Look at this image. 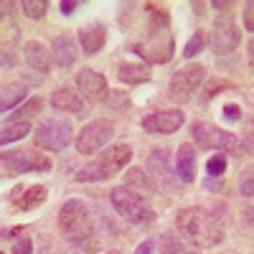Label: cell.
Segmentation results:
<instances>
[{"instance_id":"cell-1","label":"cell","mask_w":254,"mask_h":254,"mask_svg":"<svg viewBox=\"0 0 254 254\" xmlns=\"http://www.w3.org/2000/svg\"><path fill=\"white\" fill-rule=\"evenodd\" d=\"M176 226L178 234L193 247L201 249H211L224 242V224L221 219L208 208L201 206H190V208H181L176 216Z\"/></svg>"},{"instance_id":"cell-2","label":"cell","mask_w":254,"mask_h":254,"mask_svg":"<svg viewBox=\"0 0 254 254\" xmlns=\"http://www.w3.org/2000/svg\"><path fill=\"white\" fill-rule=\"evenodd\" d=\"M132 160V147L130 145H112L104 153H99L92 163H87L84 168H79L76 181L81 183H92V181H107L112 176H117L122 168H127V163Z\"/></svg>"},{"instance_id":"cell-3","label":"cell","mask_w":254,"mask_h":254,"mask_svg":"<svg viewBox=\"0 0 254 254\" xmlns=\"http://www.w3.org/2000/svg\"><path fill=\"white\" fill-rule=\"evenodd\" d=\"M190 135H193V140H196V145L201 147V150H221V153L234 155V158L247 153L244 142L234 132H226V130H221V127L211 125V122H203V120L190 125Z\"/></svg>"},{"instance_id":"cell-4","label":"cell","mask_w":254,"mask_h":254,"mask_svg":"<svg viewBox=\"0 0 254 254\" xmlns=\"http://www.w3.org/2000/svg\"><path fill=\"white\" fill-rule=\"evenodd\" d=\"M110 203L122 219L132 221V224H147L155 219V211L145 201V196L132 188H127V186H117L110 190Z\"/></svg>"},{"instance_id":"cell-5","label":"cell","mask_w":254,"mask_h":254,"mask_svg":"<svg viewBox=\"0 0 254 254\" xmlns=\"http://www.w3.org/2000/svg\"><path fill=\"white\" fill-rule=\"evenodd\" d=\"M59 229L64 231V237L69 239H87L92 237V216H89V208L84 206L81 201L71 198L61 206L59 211Z\"/></svg>"},{"instance_id":"cell-6","label":"cell","mask_w":254,"mask_h":254,"mask_svg":"<svg viewBox=\"0 0 254 254\" xmlns=\"http://www.w3.org/2000/svg\"><path fill=\"white\" fill-rule=\"evenodd\" d=\"M150 31H153V36H147V38H142V41H135L132 51L140 54V56L147 59V61H153V64L171 61L176 38L168 33V26H155V23H150Z\"/></svg>"},{"instance_id":"cell-7","label":"cell","mask_w":254,"mask_h":254,"mask_svg":"<svg viewBox=\"0 0 254 254\" xmlns=\"http://www.w3.org/2000/svg\"><path fill=\"white\" fill-rule=\"evenodd\" d=\"M206 79V66L203 64H193V66H183L173 74L171 84H168V97L178 104H186L193 99V94L198 92V87Z\"/></svg>"},{"instance_id":"cell-8","label":"cell","mask_w":254,"mask_h":254,"mask_svg":"<svg viewBox=\"0 0 254 254\" xmlns=\"http://www.w3.org/2000/svg\"><path fill=\"white\" fill-rule=\"evenodd\" d=\"M33 140L38 147L44 150H51V153H59L64 150L69 142H71V125L66 120H59V117H51L46 122H41L33 132Z\"/></svg>"},{"instance_id":"cell-9","label":"cell","mask_w":254,"mask_h":254,"mask_svg":"<svg viewBox=\"0 0 254 254\" xmlns=\"http://www.w3.org/2000/svg\"><path fill=\"white\" fill-rule=\"evenodd\" d=\"M112 137H115V125L110 120H92L76 135V150L81 155H92V153L102 150Z\"/></svg>"},{"instance_id":"cell-10","label":"cell","mask_w":254,"mask_h":254,"mask_svg":"<svg viewBox=\"0 0 254 254\" xmlns=\"http://www.w3.org/2000/svg\"><path fill=\"white\" fill-rule=\"evenodd\" d=\"M3 168L8 173H46L51 171V158L38 150H10L3 153Z\"/></svg>"},{"instance_id":"cell-11","label":"cell","mask_w":254,"mask_h":254,"mask_svg":"<svg viewBox=\"0 0 254 254\" xmlns=\"http://www.w3.org/2000/svg\"><path fill=\"white\" fill-rule=\"evenodd\" d=\"M242 41V31L237 28V23L231 20L229 15L219 18L214 23V31H211V49H214V54L224 56V54H231Z\"/></svg>"},{"instance_id":"cell-12","label":"cell","mask_w":254,"mask_h":254,"mask_svg":"<svg viewBox=\"0 0 254 254\" xmlns=\"http://www.w3.org/2000/svg\"><path fill=\"white\" fill-rule=\"evenodd\" d=\"M76 89L87 102H104L110 97L107 79H104L99 71H92V69H81L76 74Z\"/></svg>"},{"instance_id":"cell-13","label":"cell","mask_w":254,"mask_h":254,"mask_svg":"<svg viewBox=\"0 0 254 254\" xmlns=\"http://www.w3.org/2000/svg\"><path fill=\"white\" fill-rule=\"evenodd\" d=\"M183 120L186 117L181 110H160L142 117V130L150 135H171L183 125Z\"/></svg>"},{"instance_id":"cell-14","label":"cell","mask_w":254,"mask_h":254,"mask_svg":"<svg viewBox=\"0 0 254 254\" xmlns=\"http://www.w3.org/2000/svg\"><path fill=\"white\" fill-rule=\"evenodd\" d=\"M46 201V186L33 183V186H15L10 190V206L18 211H31L38 208Z\"/></svg>"},{"instance_id":"cell-15","label":"cell","mask_w":254,"mask_h":254,"mask_svg":"<svg viewBox=\"0 0 254 254\" xmlns=\"http://www.w3.org/2000/svg\"><path fill=\"white\" fill-rule=\"evenodd\" d=\"M147 168H150V181L163 188V190H171L173 188V173H171V158H168V150H153V155L147 158Z\"/></svg>"},{"instance_id":"cell-16","label":"cell","mask_w":254,"mask_h":254,"mask_svg":"<svg viewBox=\"0 0 254 254\" xmlns=\"http://www.w3.org/2000/svg\"><path fill=\"white\" fill-rule=\"evenodd\" d=\"M176 176L181 183H193L196 178V147L181 145L176 153Z\"/></svg>"},{"instance_id":"cell-17","label":"cell","mask_w":254,"mask_h":254,"mask_svg":"<svg viewBox=\"0 0 254 254\" xmlns=\"http://www.w3.org/2000/svg\"><path fill=\"white\" fill-rule=\"evenodd\" d=\"M104 41H107V31L102 23H89L79 31V44L87 56H94L104 49Z\"/></svg>"},{"instance_id":"cell-18","label":"cell","mask_w":254,"mask_h":254,"mask_svg":"<svg viewBox=\"0 0 254 254\" xmlns=\"http://www.w3.org/2000/svg\"><path fill=\"white\" fill-rule=\"evenodd\" d=\"M51 49H46L44 44H38V41H28L26 44V61L28 66L38 74H46L49 66H51Z\"/></svg>"},{"instance_id":"cell-19","label":"cell","mask_w":254,"mask_h":254,"mask_svg":"<svg viewBox=\"0 0 254 254\" xmlns=\"http://www.w3.org/2000/svg\"><path fill=\"white\" fill-rule=\"evenodd\" d=\"M51 107L54 110H61V112H71V115H81L84 110V102L79 97V92H71L66 87H61L51 94Z\"/></svg>"},{"instance_id":"cell-20","label":"cell","mask_w":254,"mask_h":254,"mask_svg":"<svg viewBox=\"0 0 254 254\" xmlns=\"http://www.w3.org/2000/svg\"><path fill=\"white\" fill-rule=\"evenodd\" d=\"M51 56L59 64L61 69H69L71 64L76 61V46L69 36H56L54 44H51Z\"/></svg>"},{"instance_id":"cell-21","label":"cell","mask_w":254,"mask_h":254,"mask_svg":"<svg viewBox=\"0 0 254 254\" xmlns=\"http://www.w3.org/2000/svg\"><path fill=\"white\" fill-rule=\"evenodd\" d=\"M150 74H153L150 66H145V64H130V61L120 64V71H117L120 81H125V84H142L150 79Z\"/></svg>"},{"instance_id":"cell-22","label":"cell","mask_w":254,"mask_h":254,"mask_svg":"<svg viewBox=\"0 0 254 254\" xmlns=\"http://www.w3.org/2000/svg\"><path fill=\"white\" fill-rule=\"evenodd\" d=\"M31 132V120H15V122H8L3 125V132H0V142L3 145H10L20 137H26Z\"/></svg>"},{"instance_id":"cell-23","label":"cell","mask_w":254,"mask_h":254,"mask_svg":"<svg viewBox=\"0 0 254 254\" xmlns=\"http://www.w3.org/2000/svg\"><path fill=\"white\" fill-rule=\"evenodd\" d=\"M26 97V87L23 84H13V87H3V97H0V110L8 112V110H15V104Z\"/></svg>"},{"instance_id":"cell-24","label":"cell","mask_w":254,"mask_h":254,"mask_svg":"<svg viewBox=\"0 0 254 254\" xmlns=\"http://www.w3.org/2000/svg\"><path fill=\"white\" fill-rule=\"evenodd\" d=\"M127 188H132V190H137V193H142V190L155 188V183L145 178V171H140V168H132V171L127 173Z\"/></svg>"},{"instance_id":"cell-25","label":"cell","mask_w":254,"mask_h":254,"mask_svg":"<svg viewBox=\"0 0 254 254\" xmlns=\"http://www.w3.org/2000/svg\"><path fill=\"white\" fill-rule=\"evenodd\" d=\"M41 107H44V102H41L38 97H31L26 104H20V107L15 110V115H13V120H10V122H15V120H31L33 115H38V112H41Z\"/></svg>"},{"instance_id":"cell-26","label":"cell","mask_w":254,"mask_h":254,"mask_svg":"<svg viewBox=\"0 0 254 254\" xmlns=\"http://www.w3.org/2000/svg\"><path fill=\"white\" fill-rule=\"evenodd\" d=\"M203 46H206V33L203 31H193V36L188 38V44L183 49V56L186 59H193V56H198L203 51Z\"/></svg>"},{"instance_id":"cell-27","label":"cell","mask_w":254,"mask_h":254,"mask_svg":"<svg viewBox=\"0 0 254 254\" xmlns=\"http://www.w3.org/2000/svg\"><path fill=\"white\" fill-rule=\"evenodd\" d=\"M206 171H208L211 178L224 176V171H226V155L224 153H214V155L208 158V163H206Z\"/></svg>"},{"instance_id":"cell-28","label":"cell","mask_w":254,"mask_h":254,"mask_svg":"<svg viewBox=\"0 0 254 254\" xmlns=\"http://www.w3.org/2000/svg\"><path fill=\"white\" fill-rule=\"evenodd\" d=\"M20 8H23V13H26L28 18L36 20V18H44V15H46V8H49V5L44 3V0H26Z\"/></svg>"},{"instance_id":"cell-29","label":"cell","mask_w":254,"mask_h":254,"mask_svg":"<svg viewBox=\"0 0 254 254\" xmlns=\"http://www.w3.org/2000/svg\"><path fill=\"white\" fill-rule=\"evenodd\" d=\"M239 193L242 196H254V165L252 168H247V171L242 173V178H239Z\"/></svg>"},{"instance_id":"cell-30","label":"cell","mask_w":254,"mask_h":254,"mask_svg":"<svg viewBox=\"0 0 254 254\" xmlns=\"http://www.w3.org/2000/svg\"><path fill=\"white\" fill-rule=\"evenodd\" d=\"M160 249H163V254H186V249L181 247V242H178L173 234H163Z\"/></svg>"},{"instance_id":"cell-31","label":"cell","mask_w":254,"mask_h":254,"mask_svg":"<svg viewBox=\"0 0 254 254\" xmlns=\"http://www.w3.org/2000/svg\"><path fill=\"white\" fill-rule=\"evenodd\" d=\"M242 142H244V150L254 155V120L247 125V130H244V140H242Z\"/></svg>"},{"instance_id":"cell-32","label":"cell","mask_w":254,"mask_h":254,"mask_svg":"<svg viewBox=\"0 0 254 254\" xmlns=\"http://www.w3.org/2000/svg\"><path fill=\"white\" fill-rule=\"evenodd\" d=\"M244 28L254 33V0H249L244 5Z\"/></svg>"},{"instance_id":"cell-33","label":"cell","mask_w":254,"mask_h":254,"mask_svg":"<svg viewBox=\"0 0 254 254\" xmlns=\"http://www.w3.org/2000/svg\"><path fill=\"white\" fill-rule=\"evenodd\" d=\"M219 89H231V84H226V81H211L208 87H206V97L211 99V97H216V94H221Z\"/></svg>"},{"instance_id":"cell-34","label":"cell","mask_w":254,"mask_h":254,"mask_svg":"<svg viewBox=\"0 0 254 254\" xmlns=\"http://www.w3.org/2000/svg\"><path fill=\"white\" fill-rule=\"evenodd\" d=\"M107 104H110V107H112V104H117V107H127V104H130V99H127L122 92H110Z\"/></svg>"},{"instance_id":"cell-35","label":"cell","mask_w":254,"mask_h":254,"mask_svg":"<svg viewBox=\"0 0 254 254\" xmlns=\"http://www.w3.org/2000/svg\"><path fill=\"white\" fill-rule=\"evenodd\" d=\"M224 120H229V122L242 120V110L237 107V104H226V107H224Z\"/></svg>"},{"instance_id":"cell-36","label":"cell","mask_w":254,"mask_h":254,"mask_svg":"<svg viewBox=\"0 0 254 254\" xmlns=\"http://www.w3.org/2000/svg\"><path fill=\"white\" fill-rule=\"evenodd\" d=\"M13 254H33V244H31V239H20V242L13 247Z\"/></svg>"},{"instance_id":"cell-37","label":"cell","mask_w":254,"mask_h":254,"mask_svg":"<svg viewBox=\"0 0 254 254\" xmlns=\"http://www.w3.org/2000/svg\"><path fill=\"white\" fill-rule=\"evenodd\" d=\"M15 64V56H13V49L8 44H3V69H10Z\"/></svg>"},{"instance_id":"cell-38","label":"cell","mask_w":254,"mask_h":254,"mask_svg":"<svg viewBox=\"0 0 254 254\" xmlns=\"http://www.w3.org/2000/svg\"><path fill=\"white\" fill-rule=\"evenodd\" d=\"M155 247H158V244H155L153 239H147V242H142V244L135 249V254H153V252H155Z\"/></svg>"},{"instance_id":"cell-39","label":"cell","mask_w":254,"mask_h":254,"mask_svg":"<svg viewBox=\"0 0 254 254\" xmlns=\"http://www.w3.org/2000/svg\"><path fill=\"white\" fill-rule=\"evenodd\" d=\"M76 5H79V3H74V0H61V3H59V8H61L64 15H71V13L76 10Z\"/></svg>"},{"instance_id":"cell-40","label":"cell","mask_w":254,"mask_h":254,"mask_svg":"<svg viewBox=\"0 0 254 254\" xmlns=\"http://www.w3.org/2000/svg\"><path fill=\"white\" fill-rule=\"evenodd\" d=\"M244 221H247L249 226H254V206H247V208H244Z\"/></svg>"},{"instance_id":"cell-41","label":"cell","mask_w":254,"mask_h":254,"mask_svg":"<svg viewBox=\"0 0 254 254\" xmlns=\"http://www.w3.org/2000/svg\"><path fill=\"white\" fill-rule=\"evenodd\" d=\"M214 8H216V10H231V8H234V3H226V0L221 3V0H216V3H214Z\"/></svg>"},{"instance_id":"cell-42","label":"cell","mask_w":254,"mask_h":254,"mask_svg":"<svg viewBox=\"0 0 254 254\" xmlns=\"http://www.w3.org/2000/svg\"><path fill=\"white\" fill-rule=\"evenodd\" d=\"M249 64H252V66H254V38L249 41Z\"/></svg>"},{"instance_id":"cell-43","label":"cell","mask_w":254,"mask_h":254,"mask_svg":"<svg viewBox=\"0 0 254 254\" xmlns=\"http://www.w3.org/2000/svg\"><path fill=\"white\" fill-rule=\"evenodd\" d=\"M13 8H15V5H13V3H8V0H5V3H3V15H8V13H10Z\"/></svg>"},{"instance_id":"cell-44","label":"cell","mask_w":254,"mask_h":254,"mask_svg":"<svg viewBox=\"0 0 254 254\" xmlns=\"http://www.w3.org/2000/svg\"><path fill=\"white\" fill-rule=\"evenodd\" d=\"M110 254H120V252H110Z\"/></svg>"}]
</instances>
